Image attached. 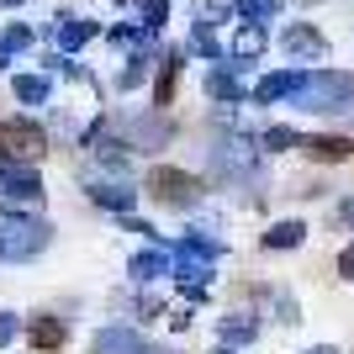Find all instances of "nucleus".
<instances>
[{
	"mask_svg": "<svg viewBox=\"0 0 354 354\" xmlns=\"http://www.w3.org/2000/svg\"><path fill=\"white\" fill-rule=\"evenodd\" d=\"M296 106L301 111H349L354 106V74H339V69L307 74L301 90H296Z\"/></svg>",
	"mask_w": 354,
	"mask_h": 354,
	"instance_id": "f257e3e1",
	"label": "nucleus"
},
{
	"mask_svg": "<svg viewBox=\"0 0 354 354\" xmlns=\"http://www.w3.org/2000/svg\"><path fill=\"white\" fill-rule=\"evenodd\" d=\"M43 148H48V138H43L37 122H27V117L0 122V153H6V159H37Z\"/></svg>",
	"mask_w": 354,
	"mask_h": 354,
	"instance_id": "f03ea898",
	"label": "nucleus"
},
{
	"mask_svg": "<svg viewBox=\"0 0 354 354\" xmlns=\"http://www.w3.org/2000/svg\"><path fill=\"white\" fill-rule=\"evenodd\" d=\"M281 48L291 53V59H323V53H328L323 32H317V27H307V21L286 27V32H281Z\"/></svg>",
	"mask_w": 354,
	"mask_h": 354,
	"instance_id": "7ed1b4c3",
	"label": "nucleus"
},
{
	"mask_svg": "<svg viewBox=\"0 0 354 354\" xmlns=\"http://www.w3.org/2000/svg\"><path fill=\"white\" fill-rule=\"evenodd\" d=\"M317 164H339V159H354V138H339V133H317V138H301Z\"/></svg>",
	"mask_w": 354,
	"mask_h": 354,
	"instance_id": "20e7f679",
	"label": "nucleus"
},
{
	"mask_svg": "<svg viewBox=\"0 0 354 354\" xmlns=\"http://www.w3.org/2000/svg\"><path fill=\"white\" fill-rule=\"evenodd\" d=\"M259 53H265V27H259V21H243L238 37H233V59H259Z\"/></svg>",
	"mask_w": 354,
	"mask_h": 354,
	"instance_id": "39448f33",
	"label": "nucleus"
},
{
	"mask_svg": "<svg viewBox=\"0 0 354 354\" xmlns=\"http://www.w3.org/2000/svg\"><path fill=\"white\" fill-rule=\"evenodd\" d=\"M301 80H307V74H296V69L270 74V80H259V101H281V95H296V90H301Z\"/></svg>",
	"mask_w": 354,
	"mask_h": 354,
	"instance_id": "423d86ee",
	"label": "nucleus"
},
{
	"mask_svg": "<svg viewBox=\"0 0 354 354\" xmlns=\"http://www.w3.org/2000/svg\"><path fill=\"white\" fill-rule=\"evenodd\" d=\"M153 185H159V196H169V201H185V196L196 191V180L180 175V169H153Z\"/></svg>",
	"mask_w": 354,
	"mask_h": 354,
	"instance_id": "0eeeda50",
	"label": "nucleus"
},
{
	"mask_svg": "<svg viewBox=\"0 0 354 354\" xmlns=\"http://www.w3.org/2000/svg\"><path fill=\"white\" fill-rule=\"evenodd\" d=\"M301 222H281V227H270V249H291V243H301Z\"/></svg>",
	"mask_w": 354,
	"mask_h": 354,
	"instance_id": "6e6552de",
	"label": "nucleus"
},
{
	"mask_svg": "<svg viewBox=\"0 0 354 354\" xmlns=\"http://www.w3.org/2000/svg\"><path fill=\"white\" fill-rule=\"evenodd\" d=\"M275 11H281V0H238V16H249V21H265Z\"/></svg>",
	"mask_w": 354,
	"mask_h": 354,
	"instance_id": "1a4fd4ad",
	"label": "nucleus"
},
{
	"mask_svg": "<svg viewBox=\"0 0 354 354\" xmlns=\"http://www.w3.org/2000/svg\"><path fill=\"white\" fill-rule=\"evenodd\" d=\"M32 344H37V349H59V344H64V328L59 323H37V328H32Z\"/></svg>",
	"mask_w": 354,
	"mask_h": 354,
	"instance_id": "9d476101",
	"label": "nucleus"
},
{
	"mask_svg": "<svg viewBox=\"0 0 354 354\" xmlns=\"http://www.w3.org/2000/svg\"><path fill=\"white\" fill-rule=\"evenodd\" d=\"M101 354H138V344L127 339V333H106V339H101Z\"/></svg>",
	"mask_w": 354,
	"mask_h": 354,
	"instance_id": "9b49d317",
	"label": "nucleus"
},
{
	"mask_svg": "<svg viewBox=\"0 0 354 354\" xmlns=\"http://www.w3.org/2000/svg\"><path fill=\"white\" fill-rule=\"evenodd\" d=\"M16 95H21V101H43L48 85H43V80H16Z\"/></svg>",
	"mask_w": 354,
	"mask_h": 354,
	"instance_id": "f8f14e48",
	"label": "nucleus"
},
{
	"mask_svg": "<svg viewBox=\"0 0 354 354\" xmlns=\"http://www.w3.org/2000/svg\"><path fill=\"white\" fill-rule=\"evenodd\" d=\"M85 37H90V27H85V21H74V16H64V43H85Z\"/></svg>",
	"mask_w": 354,
	"mask_h": 354,
	"instance_id": "ddd939ff",
	"label": "nucleus"
},
{
	"mask_svg": "<svg viewBox=\"0 0 354 354\" xmlns=\"http://www.w3.org/2000/svg\"><path fill=\"white\" fill-rule=\"evenodd\" d=\"M265 143H270V148H291V143L301 148V138H296L291 127H275V133H265Z\"/></svg>",
	"mask_w": 354,
	"mask_h": 354,
	"instance_id": "4468645a",
	"label": "nucleus"
},
{
	"mask_svg": "<svg viewBox=\"0 0 354 354\" xmlns=\"http://www.w3.org/2000/svg\"><path fill=\"white\" fill-rule=\"evenodd\" d=\"M222 6H227V0H196V16H201V27H207V21H217Z\"/></svg>",
	"mask_w": 354,
	"mask_h": 354,
	"instance_id": "2eb2a0df",
	"label": "nucleus"
},
{
	"mask_svg": "<svg viewBox=\"0 0 354 354\" xmlns=\"http://www.w3.org/2000/svg\"><path fill=\"white\" fill-rule=\"evenodd\" d=\"M207 85H212V95H238V80H233V74H212Z\"/></svg>",
	"mask_w": 354,
	"mask_h": 354,
	"instance_id": "dca6fc26",
	"label": "nucleus"
},
{
	"mask_svg": "<svg viewBox=\"0 0 354 354\" xmlns=\"http://www.w3.org/2000/svg\"><path fill=\"white\" fill-rule=\"evenodd\" d=\"M27 43V27H6V37H0V48H21Z\"/></svg>",
	"mask_w": 354,
	"mask_h": 354,
	"instance_id": "f3484780",
	"label": "nucleus"
},
{
	"mask_svg": "<svg viewBox=\"0 0 354 354\" xmlns=\"http://www.w3.org/2000/svg\"><path fill=\"white\" fill-rule=\"evenodd\" d=\"M344 275H349V281H354V249L344 254Z\"/></svg>",
	"mask_w": 354,
	"mask_h": 354,
	"instance_id": "a211bd4d",
	"label": "nucleus"
},
{
	"mask_svg": "<svg viewBox=\"0 0 354 354\" xmlns=\"http://www.w3.org/2000/svg\"><path fill=\"white\" fill-rule=\"evenodd\" d=\"M344 217H349V222H354V201H349V207H344Z\"/></svg>",
	"mask_w": 354,
	"mask_h": 354,
	"instance_id": "6ab92c4d",
	"label": "nucleus"
},
{
	"mask_svg": "<svg viewBox=\"0 0 354 354\" xmlns=\"http://www.w3.org/2000/svg\"><path fill=\"white\" fill-rule=\"evenodd\" d=\"M6 6H21V0H6Z\"/></svg>",
	"mask_w": 354,
	"mask_h": 354,
	"instance_id": "aec40b11",
	"label": "nucleus"
}]
</instances>
